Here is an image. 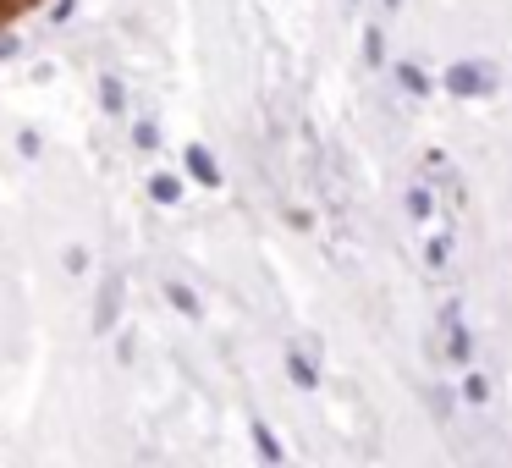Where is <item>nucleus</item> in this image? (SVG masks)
<instances>
[{
    "label": "nucleus",
    "instance_id": "f257e3e1",
    "mask_svg": "<svg viewBox=\"0 0 512 468\" xmlns=\"http://www.w3.org/2000/svg\"><path fill=\"white\" fill-rule=\"evenodd\" d=\"M441 89L457 94V100H490V94L501 89V72L490 67V61H452V67L441 72Z\"/></svg>",
    "mask_w": 512,
    "mask_h": 468
},
{
    "label": "nucleus",
    "instance_id": "f03ea898",
    "mask_svg": "<svg viewBox=\"0 0 512 468\" xmlns=\"http://www.w3.org/2000/svg\"><path fill=\"white\" fill-rule=\"evenodd\" d=\"M122 287H127V281H122V270H111V276H105V287H100V309H94V331H111V325H116V314H122Z\"/></svg>",
    "mask_w": 512,
    "mask_h": 468
},
{
    "label": "nucleus",
    "instance_id": "7ed1b4c3",
    "mask_svg": "<svg viewBox=\"0 0 512 468\" xmlns=\"http://www.w3.org/2000/svg\"><path fill=\"white\" fill-rule=\"evenodd\" d=\"M182 166H188V177L199 182V188H221V166H215V155L204 144H188L182 149Z\"/></svg>",
    "mask_w": 512,
    "mask_h": 468
},
{
    "label": "nucleus",
    "instance_id": "20e7f679",
    "mask_svg": "<svg viewBox=\"0 0 512 468\" xmlns=\"http://www.w3.org/2000/svg\"><path fill=\"white\" fill-rule=\"evenodd\" d=\"M446 358L452 364L474 358V336H468V325H457V303H446Z\"/></svg>",
    "mask_w": 512,
    "mask_h": 468
},
{
    "label": "nucleus",
    "instance_id": "39448f33",
    "mask_svg": "<svg viewBox=\"0 0 512 468\" xmlns=\"http://www.w3.org/2000/svg\"><path fill=\"white\" fill-rule=\"evenodd\" d=\"M287 375H292V386H298V391H314V386H320V369H314V358L298 353V347H287Z\"/></svg>",
    "mask_w": 512,
    "mask_h": 468
},
{
    "label": "nucleus",
    "instance_id": "423d86ee",
    "mask_svg": "<svg viewBox=\"0 0 512 468\" xmlns=\"http://www.w3.org/2000/svg\"><path fill=\"white\" fill-rule=\"evenodd\" d=\"M149 199L155 204H182V177L177 171H155V177H149Z\"/></svg>",
    "mask_w": 512,
    "mask_h": 468
},
{
    "label": "nucleus",
    "instance_id": "0eeeda50",
    "mask_svg": "<svg viewBox=\"0 0 512 468\" xmlns=\"http://www.w3.org/2000/svg\"><path fill=\"white\" fill-rule=\"evenodd\" d=\"M248 435H254L259 457H265L270 468H281V463H287V452H281V441H276V430H270V424H254V430H248Z\"/></svg>",
    "mask_w": 512,
    "mask_h": 468
},
{
    "label": "nucleus",
    "instance_id": "6e6552de",
    "mask_svg": "<svg viewBox=\"0 0 512 468\" xmlns=\"http://www.w3.org/2000/svg\"><path fill=\"white\" fill-rule=\"evenodd\" d=\"M100 105L111 116H127V89H122V78H116V72H105V78H100Z\"/></svg>",
    "mask_w": 512,
    "mask_h": 468
},
{
    "label": "nucleus",
    "instance_id": "1a4fd4ad",
    "mask_svg": "<svg viewBox=\"0 0 512 468\" xmlns=\"http://www.w3.org/2000/svg\"><path fill=\"white\" fill-rule=\"evenodd\" d=\"M402 204H408V215H413V221H430V215H435V193L424 188V182H413V188L402 193Z\"/></svg>",
    "mask_w": 512,
    "mask_h": 468
},
{
    "label": "nucleus",
    "instance_id": "9d476101",
    "mask_svg": "<svg viewBox=\"0 0 512 468\" xmlns=\"http://www.w3.org/2000/svg\"><path fill=\"white\" fill-rule=\"evenodd\" d=\"M364 61H369V67H386V28H369V34H364Z\"/></svg>",
    "mask_w": 512,
    "mask_h": 468
},
{
    "label": "nucleus",
    "instance_id": "9b49d317",
    "mask_svg": "<svg viewBox=\"0 0 512 468\" xmlns=\"http://www.w3.org/2000/svg\"><path fill=\"white\" fill-rule=\"evenodd\" d=\"M166 298H171V309H182L188 320H199V298H193V287H182V281H171V287H166Z\"/></svg>",
    "mask_w": 512,
    "mask_h": 468
},
{
    "label": "nucleus",
    "instance_id": "f8f14e48",
    "mask_svg": "<svg viewBox=\"0 0 512 468\" xmlns=\"http://www.w3.org/2000/svg\"><path fill=\"white\" fill-rule=\"evenodd\" d=\"M397 83H402L408 94H430V78L419 72V61H402V67H397Z\"/></svg>",
    "mask_w": 512,
    "mask_h": 468
},
{
    "label": "nucleus",
    "instance_id": "ddd939ff",
    "mask_svg": "<svg viewBox=\"0 0 512 468\" xmlns=\"http://www.w3.org/2000/svg\"><path fill=\"white\" fill-rule=\"evenodd\" d=\"M446 259H452V237H430V243H424V265L430 270H446Z\"/></svg>",
    "mask_w": 512,
    "mask_h": 468
},
{
    "label": "nucleus",
    "instance_id": "4468645a",
    "mask_svg": "<svg viewBox=\"0 0 512 468\" xmlns=\"http://www.w3.org/2000/svg\"><path fill=\"white\" fill-rule=\"evenodd\" d=\"M463 397L474 402V408H485V402H490V380L485 375H463Z\"/></svg>",
    "mask_w": 512,
    "mask_h": 468
},
{
    "label": "nucleus",
    "instance_id": "2eb2a0df",
    "mask_svg": "<svg viewBox=\"0 0 512 468\" xmlns=\"http://www.w3.org/2000/svg\"><path fill=\"white\" fill-rule=\"evenodd\" d=\"M133 144L138 149H160V127L155 122H133Z\"/></svg>",
    "mask_w": 512,
    "mask_h": 468
},
{
    "label": "nucleus",
    "instance_id": "dca6fc26",
    "mask_svg": "<svg viewBox=\"0 0 512 468\" xmlns=\"http://www.w3.org/2000/svg\"><path fill=\"white\" fill-rule=\"evenodd\" d=\"M17 155H23V160L39 155V133H34V127H23V133H17Z\"/></svg>",
    "mask_w": 512,
    "mask_h": 468
},
{
    "label": "nucleus",
    "instance_id": "f3484780",
    "mask_svg": "<svg viewBox=\"0 0 512 468\" xmlns=\"http://www.w3.org/2000/svg\"><path fill=\"white\" fill-rule=\"evenodd\" d=\"M61 265H67L72 276H83V270H89V254H83V248H67V254H61Z\"/></svg>",
    "mask_w": 512,
    "mask_h": 468
},
{
    "label": "nucleus",
    "instance_id": "a211bd4d",
    "mask_svg": "<svg viewBox=\"0 0 512 468\" xmlns=\"http://www.w3.org/2000/svg\"><path fill=\"white\" fill-rule=\"evenodd\" d=\"M72 12H78V0H56V6H50V23H67Z\"/></svg>",
    "mask_w": 512,
    "mask_h": 468
},
{
    "label": "nucleus",
    "instance_id": "6ab92c4d",
    "mask_svg": "<svg viewBox=\"0 0 512 468\" xmlns=\"http://www.w3.org/2000/svg\"><path fill=\"white\" fill-rule=\"evenodd\" d=\"M17 17V0H0V23H12Z\"/></svg>",
    "mask_w": 512,
    "mask_h": 468
},
{
    "label": "nucleus",
    "instance_id": "aec40b11",
    "mask_svg": "<svg viewBox=\"0 0 512 468\" xmlns=\"http://www.w3.org/2000/svg\"><path fill=\"white\" fill-rule=\"evenodd\" d=\"M6 56H17V39H0V61Z\"/></svg>",
    "mask_w": 512,
    "mask_h": 468
}]
</instances>
